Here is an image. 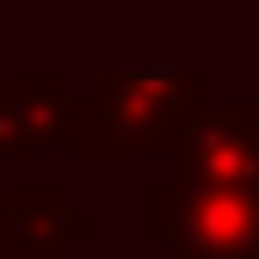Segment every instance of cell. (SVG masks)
<instances>
[{
	"mask_svg": "<svg viewBox=\"0 0 259 259\" xmlns=\"http://www.w3.org/2000/svg\"><path fill=\"white\" fill-rule=\"evenodd\" d=\"M173 179L198 191H259V99L210 105L173 154Z\"/></svg>",
	"mask_w": 259,
	"mask_h": 259,
	"instance_id": "3",
	"label": "cell"
},
{
	"mask_svg": "<svg viewBox=\"0 0 259 259\" xmlns=\"http://www.w3.org/2000/svg\"><path fill=\"white\" fill-rule=\"evenodd\" d=\"M148 235L167 241L179 259H259V191H198L154 179Z\"/></svg>",
	"mask_w": 259,
	"mask_h": 259,
	"instance_id": "2",
	"label": "cell"
},
{
	"mask_svg": "<svg viewBox=\"0 0 259 259\" xmlns=\"http://www.w3.org/2000/svg\"><path fill=\"white\" fill-rule=\"evenodd\" d=\"M87 235L93 210H80L56 179H25L0 198V259H68V247Z\"/></svg>",
	"mask_w": 259,
	"mask_h": 259,
	"instance_id": "4",
	"label": "cell"
},
{
	"mask_svg": "<svg viewBox=\"0 0 259 259\" xmlns=\"http://www.w3.org/2000/svg\"><path fill=\"white\" fill-rule=\"evenodd\" d=\"M210 111V80L198 68H99L68 105L62 154H179L191 123Z\"/></svg>",
	"mask_w": 259,
	"mask_h": 259,
	"instance_id": "1",
	"label": "cell"
},
{
	"mask_svg": "<svg viewBox=\"0 0 259 259\" xmlns=\"http://www.w3.org/2000/svg\"><path fill=\"white\" fill-rule=\"evenodd\" d=\"M253 99H259V93H253Z\"/></svg>",
	"mask_w": 259,
	"mask_h": 259,
	"instance_id": "6",
	"label": "cell"
},
{
	"mask_svg": "<svg viewBox=\"0 0 259 259\" xmlns=\"http://www.w3.org/2000/svg\"><path fill=\"white\" fill-rule=\"evenodd\" d=\"M68 105H74V93L62 87V74H50V68L7 74V87H0V160H7V154L62 148Z\"/></svg>",
	"mask_w": 259,
	"mask_h": 259,
	"instance_id": "5",
	"label": "cell"
}]
</instances>
